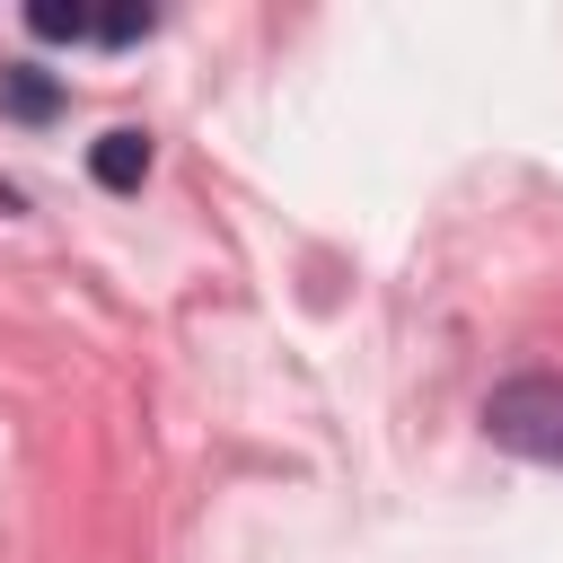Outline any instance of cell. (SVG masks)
<instances>
[{
    "label": "cell",
    "mask_w": 563,
    "mask_h": 563,
    "mask_svg": "<svg viewBox=\"0 0 563 563\" xmlns=\"http://www.w3.org/2000/svg\"><path fill=\"white\" fill-rule=\"evenodd\" d=\"M150 132L141 123H114V132H97L88 141V176H97V194H141V176H150Z\"/></svg>",
    "instance_id": "7a4b0ae2"
},
{
    "label": "cell",
    "mask_w": 563,
    "mask_h": 563,
    "mask_svg": "<svg viewBox=\"0 0 563 563\" xmlns=\"http://www.w3.org/2000/svg\"><path fill=\"white\" fill-rule=\"evenodd\" d=\"M26 26H35L44 44H79V35H97V18H79V9H62V0H35Z\"/></svg>",
    "instance_id": "277c9868"
},
{
    "label": "cell",
    "mask_w": 563,
    "mask_h": 563,
    "mask_svg": "<svg viewBox=\"0 0 563 563\" xmlns=\"http://www.w3.org/2000/svg\"><path fill=\"white\" fill-rule=\"evenodd\" d=\"M484 431L510 449V457H537V466H563V378L528 369V378H501L484 396Z\"/></svg>",
    "instance_id": "6da1fadb"
},
{
    "label": "cell",
    "mask_w": 563,
    "mask_h": 563,
    "mask_svg": "<svg viewBox=\"0 0 563 563\" xmlns=\"http://www.w3.org/2000/svg\"><path fill=\"white\" fill-rule=\"evenodd\" d=\"M0 106H9L18 123H53V114H62V79H53L44 62H9V70H0Z\"/></svg>",
    "instance_id": "3957f363"
}]
</instances>
